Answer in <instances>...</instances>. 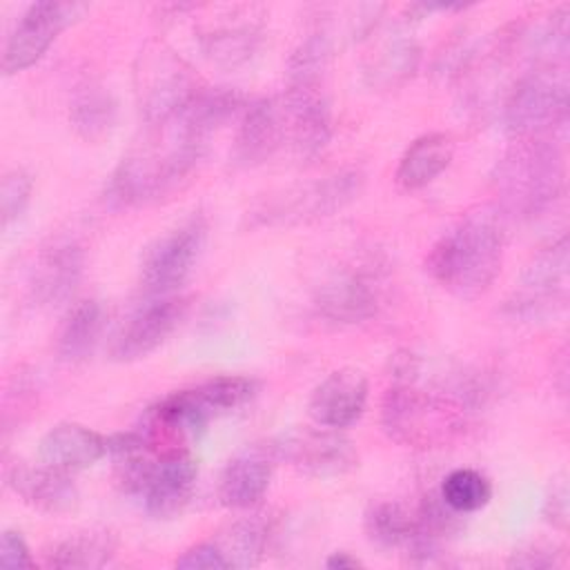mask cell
<instances>
[{
  "mask_svg": "<svg viewBox=\"0 0 570 570\" xmlns=\"http://www.w3.org/2000/svg\"><path fill=\"white\" fill-rule=\"evenodd\" d=\"M481 401L479 387L470 379H459L452 387H421L416 381H396L383 396V432L405 448H441L454 441L468 425Z\"/></svg>",
  "mask_w": 570,
  "mask_h": 570,
  "instance_id": "obj_1",
  "label": "cell"
},
{
  "mask_svg": "<svg viewBox=\"0 0 570 570\" xmlns=\"http://www.w3.org/2000/svg\"><path fill=\"white\" fill-rule=\"evenodd\" d=\"M503 225L497 214L483 209L468 214L450 227L428 252L425 269L432 281L461 301L483 296L501 272Z\"/></svg>",
  "mask_w": 570,
  "mask_h": 570,
  "instance_id": "obj_2",
  "label": "cell"
},
{
  "mask_svg": "<svg viewBox=\"0 0 570 570\" xmlns=\"http://www.w3.org/2000/svg\"><path fill=\"white\" fill-rule=\"evenodd\" d=\"M566 165L548 138H521L501 156L492 185L501 207L517 218H537L561 196Z\"/></svg>",
  "mask_w": 570,
  "mask_h": 570,
  "instance_id": "obj_3",
  "label": "cell"
},
{
  "mask_svg": "<svg viewBox=\"0 0 570 570\" xmlns=\"http://www.w3.org/2000/svg\"><path fill=\"white\" fill-rule=\"evenodd\" d=\"M568 76L563 65H537L514 80L501 105V122L510 138H543L566 129Z\"/></svg>",
  "mask_w": 570,
  "mask_h": 570,
  "instance_id": "obj_4",
  "label": "cell"
},
{
  "mask_svg": "<svg viewBox=\"0 0 570 570\" xmlns=\"http://www.w3.org/2000/svg\"><path fill=\"white\" fill-rule=\"evenodd\" d=\"M207 232V218L200 212H194L145 249L140 263V287L149 298L171 296L187 283L203 256Z\"/></svg>",
  "mask_w": 570,
  "mask_h": 570,
  "instance_id": "obj_5",
  "label": "cell"
},
{
  "mask_svg": "<svg viewBox=\"0 0 570 570\" xmlns=\"http://www.w3.org/2000/svg\"><path fill=\"white\" fill-rule=\"evenodd\" d=\"M276 461H287L312 479H336L358 465L354 443L334 428H296L269 443Z\"/></svg>",
  "mask_w": 570,
  "mask_h": 570,
  "instance_id": "obj_6",
  "label": "cell"
},
{
  "mask_svg": "<svg viewBox=\"0 0 570 570\" xmlns=\"http://www.w3.org/2000/svg\"><path fill=\"white\" fill-rule=\"evenodd\" d=\"M78 2H33L20 16L2 49V73L13 76L33 67L56 42V38L85 16Z\"/></svg>",
  "mask_w": 570,
  "mask_h": 570,
  "instance_id": "obj_7",
  "label": "cell"
},
{
  "mask_svg": "<svg viewBox=\"0 0 570 570\" xmlns=\"http://www.w3.org/2000/svg\"><path fill=\"white\" fill-rule=\"evenodd\" d=\"M138 71V107L147 129L167 125L198 91V82L180 58L169 51H154L140 58Z\"/></svg>",
  "mask_w": 570,
  "mask_h": 570,
  "instance_id": "obj_8",
  "label": "cell"
},
{
  "mask_svg": "<svg viewBox=\"0 0 570 570\" xmlns=\"http://www.w3.org/2000/svg\"><path fill=\"white\" fill-rule=\"evenodd\" d=\"M568 267L570 256L566 236L541 247L525 265L519 289L508 303L512 314L523 318H541L561 309L568 294Z\"/></svg>",
  "mask_w": 570,
  "mask_h": 570,
  "instance_id": "obj_9",
  "label": "cell"
},
{
  "mask_svg": "<svg viewBox=\"0 0 570 570\" xmlns=\"http://www.w3.org/2000/svg\"><path fill=\"white\" fill-rule=\"evenodd\" d=\"M285 116V136L294 154L312 163L332 140V109L321 82L287 85L281 96Z\"/></svg>",
  "mask_w": 570,
  "mask_h": 570,
  "instance_id": "obj_10",
  "label": "cell"
},
{
  "mask_svg": "<svg viewBox=\"0 0 570 570\" xmlns=\"http://www.w3.org/2000/svg\"><path fill=\"white\" fill-rule=\"evenodd\" d=\"M198 479V463L185 448L158 454L142 481L138 499L154 519H174L189 505Z\"/></svg>",
  "mask_w": 570,
  "mask_h": 570,
  "instance_id": "obj_11",
  "label": "cell"
},
{
  "mask_svg": "<svg viewBox=\"0 0 570 570\" xmlns=\"http://www.w3.org/2000/svg\"><path fill=\"white\" fill-rule=\"evenodd\" d=\"M85 272V252L73 238L47 243L29 269V298L33 305L53 309L69 303Z\"/></svg>",
  "mask_w": 570,
  "mask_h": 570,
  "instance_id": "obj_12",
  "label": "cell"
},
{
  "mask_svg": "<svg viewBox=\"0 0 570 570\" xmlns=\"http://www.w3.org/2000/svg\"><path fill=\"white\" fill-rule=\"evenodd\" d=\"M187 303L176 296H158L142 303L120 327L111 343V358L134 363L156 352L180 325Z\"/></svg>",
  "mask_w": 570,
  "mask_h": 570,
  "instance_id": "obj_13",
  "label": "cell"
},
{
  "mask_svg": "<svg viewBox=\"0 0 570 570\" xmlns=\"http://www.w3.org/2000/svg\"><path fill=\"white\" fill-rule=\"evenodd\" d=\"M363 183H365V176L361 169L356 167L338 169L298 189L296 194H289V198L269 205L263 212L267 214L265 220L278 218L281 223H305V220L332 216L361 194Z\"/></svg>",
  "mask_w": 570,
  "mask_h": 570,
  "instance_id": "obj_14",
  "label": "cell"
},
{
  "mask_svg": "<svg viewBox=\"0 0 570 570\" xmlns=\"http://www.w3.org/2000/svg\"><path fill=\"white\" fill-rule=\"evenodd\" d=\"M370 385L361 370L341 367L330 372L309 394L307 412L316 425L345 430L354 425L367 405Z\"/></svg>",
  "mask_w": 570,
  "mask_h": 570,
  "instance_id": "obj_15",
  "label": "cell"
},
{
  "mask_svg": "<svg viewBox=\"0 0 570 570\" xmlns=\"http://www.w3.org/2000/svg\"><path fill=\"white\" fill-rule=\"evenodd\" d=\"M379 287L358 269H341L327 276L314 292L318 316L338 325L370 321L379 312Z\"/></svg>",
  "mask_w": 570,
  "mask_h": 570,
  "instance_id": "obj_16",
  "label": "cell"
},
{
  "mask_svg": "<svg viewBox=\"0 0 570 570\" xmlns=\"http://www.w3.org/2000/svg\"><path fill=\"white\" fill-rule=\"evenodd\" d=\"M285 140L281 98H256L240 114L232 158L238 167H256L272 158Z\"/></svg>",
  "mask_w": 570,
  "mask_h": 570,
  "instance_id": "obj_17",
  "label": "cell"
},
{
  "mask_svg": "<svg viewBox=\"0 0 570 570\" xmlns=\"http://www.w3.org/2000/svg\"><path fill=\"white\" fill-rule=\"evenodd\" d=\"M7 485L33 510L45 514L69 512L78 503V488L67 470L49 463H13L7 470Z\"/></svg>",
  "mask_w": 570,
  "mask_h": 570,
  "instance_id": "obj_18",
  "label": "cell"
},
{
  "mask_svg": "<svg viewBox=\"0 0 570 570\" xmlns=\"http://www.w3.org/2000/svg\"><path fill=\"white\" fill-rule=\"evenodd\" d=\"M272 448H247L232 456L218 476V501L232 510L256 505L269 490L274 474Z\"/></svg>",
  "mask_w": 570,
  "mask_h": 570,
  "instance_id": "obj_19",
  "label": "cell"
},
{
  "mask_svg": "<svg viewBox=\"0 0 570 570\" xmlns=\"http://www.w3.org/2000/svg\"><path fill=\"white\" fill-rule=\"evenodd\" d=\"M102 456H107V436L73 421L56 423L38 443V459L67 472L91 468Z\"/></svg>",
  "mask_w": 570,
  "mask_h": 570,
  "instance_id": "obj_20",
  "label": "cell"
},
{
  "mask_svg": "<svg viewBox=\"0 0 570 570\" xmlns=\"http://www.w3.org/2000/svg\"><path fill=\"white\" fill-rule=\"evenodd\" d=\"M463 514L454 512L441 497L430 494L421 501V505L414 510V523L410 539L405 543V554L407 561L414 566H428L434 563L448 541L461 530Z\"/></svg>",
  "mask_w": 570,
  "mask_h": 570,
  "instance_id": "obj_21",
  "label": "cell"
},
{
  "mask_svg": "<svg viewBox=\"0 0 570 570\" xmlns=\"http://www.w3.org/2000/svg\"><path fill=\"white\" fill-rule=\"evenodd\" d=\"M454 142L448 134H423L407 145L396 165V183L405 191H416L434 183L452 163Z\"/></svg>",
  "mask_w": 570,
  "mask_h": 570,
  "instance_id": "obj_22",
  "label": "cell"
},
{
  "mask_svg": "<svg viewBox=\"0 0 570 570\" xmlns=\"http://www.w3.org/2000/svg\"><path fill=\"white\" fill-rule=\"evenodd\" d=\"M118 118L114 94L98 80H85L73 89L69 102V122L87 142H100L111 134Z\"/></svg>",
  "mask_w": 570,
  "mask_h": 570,
  "instance_id": "obj_23",
  "label": "cell"
},
{
  "mask_svg": "<svg viewBox=\"0 0 570 570\" xmlns=\"http://www.w3.org/2000/svg\"><path fill=\"white\" fill-rule=\"evenodd\" d=\"M116 550L118 541L111 530L87 528L58 541L47 554V566L60 570H96L109 566Z\"/></svg>",
  "mask_w": 570,
  "mask_h": 570,
  "instance_id": "obj_24",
  "label": "cell"
},
{
  "mask_svg": "<svg viewBox=\"0 0 570 570\" xmlns=\"http://www.w3.org/2000/svg\"><path fill=\"white\" fill-rule=\"evenodd\" d=\"M105 327V309L98 301L85 298L69 307L58 338L56 352L65 363H80L94 354Z\"/></svg>",
  "mask_w": 570,
  "mask_h": 570,
  "instance_id": "obj_25",
  "label": "cell"
},
{
  "mask_svg": "<svg viewBox=\"0 0 570 570\" xmlns=\"http://www.w3.org/2000/svg\"><path fill=\"white\" fill-rule=\"evenodd\" d=\"M421 47L414 38L394 36L379 45L365 65V82L372 89H396L405 85L419 69Z\"/></svg>",
  "mask_w": 570,
  "mask_h": 570,
  "instance_id": "obj_26",
  "label": "cell"
},
{
  "mask_svg": "<svg viewBox=\"0 0 570 570\" xmlns=\"http://www.w3.org/2000/svg\"><path fill=\"white\" fill-rule=\"evenodd\" d=\"M187 399L196 405V410L207 419H216L220 414H227L236 407H243L249 403L256 392L258 383L249 376L240 374H220L214 379H207L203 383H196L191 387H183Z\"/></svg>",
  "mask_w": 570,
  "mask_h": 570,
  "instance_id": "obj_27",
  "label": "cell"
},
{
  "mask_svg": "<svg viewBox=\"0 0 570 570\" xmlns=\"http://www.w3.org/2000/svg\"><path fill=\"white\" fill-rule=\"evenodd\" d=\"M263 40V31L252 22L220 24L200 36V49L212 65L234 69L249 62Z\"/></svg>",
  "mask_w": 570,
  "mask_h": 570,
  "instance_id": "obj_28",
  "label": "cell"
},
{
  "mask_svg": "<svg viewBox=\"0 0 570 570\" xmlns=\"http://www.w3.org/2000/svg\"><path fill=\"white\" fill-rule=\"evenodd\" d=\"M269 539V525L261 517H247L234 521L214 541L227 559L229 568H254L265 554Z\"/></svg>",
  "mask_w": 570,
  "mask_h": 570,
  "instance_id": "obj_29",
  "label": "cell"
},
{
  "mask_svg": "<svg viewBox=\"0 0 570 570\" xmlns=\"http://www.w3.org/2000/svg\"><path fill=\"white\" fill-rule=\"evenodd\" d=\"M414 523V512H410L399 501H374L363 514V530L370 543L383 550L405 548Z\"/></svg>",
  "mask_w": 570,
  "mask_h": 570,
  "instance_id": "obj_30",
  "label": "cell"
},
{
  "mask_svg": "<svg viewBox=\"0 0 570 570\" xmlns=\"http://www.w3.org/2000/svg\"><path fill=\"white\" fill-rule=\"evenodd\" d=\"M439 497L459 514L483 510L492 499L490 479L474 468H456L441 481Z\"/></svg>",
  "mask_w": 570,
  "mask_h": 570,
  "instance_id": "obj_31",
  "label": "cell"
},
{
  "mask_svg": "<svg viewBox=\"0 0 570 570\" xmlns=\"http://www.w3.org/2000/svg\"><path fill=\"white\" fill-rule=\"evenodd\" d=\"M332 58V40L327 33H309L292 53L287 62V85L321 82Z\"/></svg>",
  "mask_w": 570,
  "mask_h": 570,
  "instance_id": "obj_32",
  "label": "cell"
},
{
  "mask_svg": "<svg viewBox=\"0 0 570 570\" xmlns=\"http://www.w3.org/2000/svg\"><path fill=\"white\" fill-rule=\"evenodd\" d=\"M31 191H33V178L27 169L16 167L2 176L0 218L4 229H9L13 223H18L24 216L31 203Z\"/></svg>",
  "mask_w": 570,
  "mask_h": 570,
  "instance_id": "obj_33",
  "label": "cell"
},
{
  "mask_svg": "<svg viewBox=\"0 0 570 570\" xmlns=\"http://www.w3.org/2000/svg\"><path fill=\"white\" fill-rule=\"evenodd\" d=\"M174 566L180 570H227L229 568L227 559L223 557V552L214 539L189 546L174 561Z\"/></svg>",
  "mask_w": 570,
  "mask_h": 570,
  "instance_id": "obj_34",
  "label": "cell"
},
{
  "mask_svg": "<svg viewBox=\"0 0 570 570\" xmlns=\"http://www.w3.org/2000/svg\"><path fill=\"white\" fill-rule=\"evenodd\" d=\"M561 563V550L552 543H528L512 552L508 559L510 568H525V570H539V568H557Z\"/></svg>",
  "mask_w": 570,
  "mask_h": 570,
  "instance_id": "obj_35",
  "label": "cell"
},
{
  "mask_svg": "<svg viewBox=\"0 0 570 570\" xmlns=\"http://www.w3.org/2000/svg\"><path fill=\"white\" fill-rule=\"evenodd\" d=\"M570 492H568V481H566V474L561 476H554L550 488H548V494L543 499V517L548 523H552L554 528L559 530H566L568 528V514H570Z\"/></svg>",
  "mask_w": 570,
  "mask_h": 570,
  "instance_id": "obj_36",
  "label": "cell"
},
{
  "mask_svg": "<svg viewBox=\"0 0 570 570\" xmlns=\"http://www.w3.org/2000/svg\"><path fill=\"white\" fill-rule=\"evenodd\" d=\"M0 566L2 568H33V559L24 537L18 530H4L0 537Z\"/></svg>",
  "mask_w": 570,
  "mask_h": 570,
  "instance_id": "obj_37",
  "label": "cell"
},
{
  "mask_svg": "<svg viewBox=\"0 0 570 570\" xmlns=\"http://www.w3.org/2000/svg\"><path fill=\"white\" fill-rule=\"evenodd\" d=\"M325 568H330V570H354V568H363V561L356 559L354 554H350L347 550H336L325 559Z\"/></svg>",
  "mask_w": 570,
  "mask_h": 570,
  "instance_id": "obj_38",
  "label": "cell"
}]
</instances>
